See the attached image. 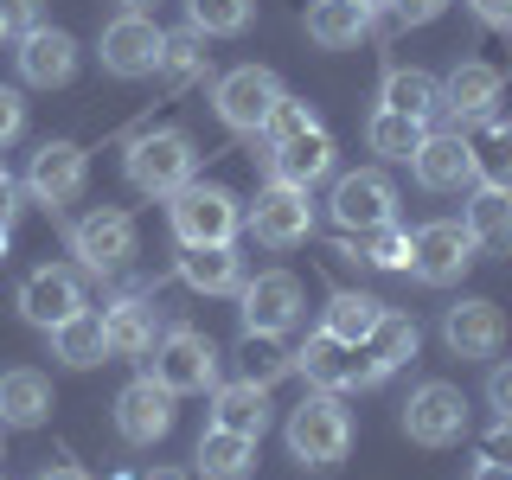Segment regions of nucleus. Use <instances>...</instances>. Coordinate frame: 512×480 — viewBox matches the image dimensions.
Listing matches in <instances>:
<instances>
[{
	"mask_svg": "<svg viewBox=\"0 0 512 480\" xmlns=\"http://www.w3.org/2000/svg\"><path fill=\"white\" fill-rule=\"evenodd\" d=\"M442 340H448V352H461V359H493L500 352V340H506V320H500V308L493 301H455V308L442 314Z\"/></svg>",
	"mask_w": 512,
	"mask_h": 480,
	"instance_id": "18",
	"label": "nucleus"
},
{
	"mask_svg": "<svg viewBox=\"0 0 512 480\" xmlns=\"http://www.w3.org/2000/svg\"><path fill=\"white\" fill-rule=\"evenodd\" d=\"M0 26L13 32V39H26L32 26H45V13H39V0H0Z\"/></svg>",
	"mask_w": 512,
	"mask_h": 480,
	"instance_id": "40",
	"label": "nucleus"
},
{
	"mask_svg": "<svg viewBox=\"0 0 512 480\" xmlns=\"http://www.w3.org/2000/svg\"><path fill=\"white\" fill-rule=\"evenodd\" d=\"M442 7H448V0H391L397 26H429V20H436Z\"/></svg>",
	"mask_w": 512,
	"mask_h": 480,
	"instance_id": "42",
	"label": "nucleus"
},
{
	"mask_svg": "<svg viewBox=\"0 0 512 480\" xmlns=\"http://www.w3.org/2000/svg\"><path fill=\"white\" fill-rule=\"evenodd\" d=\"M359 7H365V13H384V7H391V0H359Z\"/></svg>",
	"mask_w": 512,
	"mask_h": 480,
	"instance_id": "51",
	"label": "nucleus"
},
{
	"mask_svg": "<svg viewBox=\"0 0 512 480\" xmlns=\"http://www.w3.org/2000/svg\"><path fill=\"white\" fill-rule=\"evenodd\" d=\"M282 372H295V352H282V333H244V346H237V378L250 384H276Z\"/></svg>",
	"mask_w": 512,
	"mask_h": 480,
	"instance_id": "34",
	"label": "nucleus"
},
{
	"mask_svg": "<svg viewBox=\"0 0 512 480\" xmlns=\"http://www.w3.org/2000/svg\"><path fill=\"white\" fill-rule=\"evenodd\" d=\"M250 231H256V244H269V250L308 244V231H314V199H308V186L269 180V192H256V205H250Z\"/></svg>",
	"mask_w": 512,
	"mask_h": 480,
	"instance_id": "8",
	"label": "nucleus"
},
{
	"mask_svg": "<svg viewBox=\"0 0 512 480\" xmlns=\"http://www.w3.org/2000/svg\"><path fill=\"white\" fill-rule=\"evenodd\" d=\"M384 109H397V116H410V122H436L442 116V84L429 71H391L384 77Z\"/></svg>",
	"mask_w": 512,
	"mask_h": 480,
	"instance_id": "32",
	"label": "nucleus"
},
{
	"mask_svg": "<svg viewBox=\"0 0 512 480\" xmlns=\"http://www.w3.org/2000/svg\"><path fill=\"white\" fill-rule=\"evenodd\" d=\"M13 218H20V186H13V180H0V224L13 231Z\"/></svg>",
	"mask_w": 512,
	"mask_h": 480,
	"instance_id": "46",
	"label": "nucleus"
},
{
	"mask_svg": "<svg viewBox=\"0 0 512 480\" xmlns=\"http://www.w3.org/2000/svg\"><path fill=\"white\" fill-rule=\"evenodd\" d=\"M186 20L199 39H231L250 26V0H186Z\"/></svg>",
	"mask_w": 512,
	"mask_h": 480,
	"instance_id": "38",
	"label": "nucleus"
},
{
	"mask_svg": "<svg viewBox=\"0 0 512 480\" xmlns=\"http://www.w3.org/2000/svg\"><path fill=\"white\" fill-rule=\"evenodd\" d=\"M410 167H416V186L423 192H468V186H480L468 135H423V148H416Z\"/></svg>",
	"mask_w": 512,
	"mask_h": 480,
	"instance_id": "17",
	"label": "nucleus"
},
{
	"mask_svg": "<svg viewBox=\"0 0 512 480\" xmlns=\"http://www.w3.org/2000/svg\"><path fill=\"white\" fill-rule=\"evenodd\" d=\"M77 308H84V282H77L71 269L45 263V269H32V276L20 282V314L32 320V327H45V333H52L58 320H71Z\"/></svg>",
	"mask_w": 512,
	"mask_h": 480,
	"instance_id": "16",
	"label": "nucleus"
},
{
	"mask_svg": "<svg viewBox=\"0 0 512 480\" xmlns=\"http://www.w3.org/2000/svg\"><path fill=\"white\" fill-rule=\"evenodd\" d=\"M237 295H244V333H288L301 320V282L288 269H263Z\"/></svg>",
	"mask_w": 512,
	"mask_h": 480,
	"instance_id": "13",
	"label": "nucleus"
},
{
	"mask_svg": "<svg viewBox=\"0 0 512 480\" xmlns=\"http://www.w3.org/2000/svg\"><path fill=\"white\" fill-rule=\"evenodd\" d=\"M404 436L423 442V448H455L468 436V397H461L455 384H442V378L416 384L410 404H404Z\"/></svg>",
	"mask_w": 512,
	"mask_h": 480,
	"instance_id": "7",
	"label": "nucleus"
},
{
	"mask_svg": "<svg viewBox=\"0 0 512 480\" xmlns=\"http://www.w3.org/2000/svg\"><path fill=\"white\" fill-rule=\"evenodd\" d=\"M71 250L84 256L90 276H116V269H128V256H135V218L122 205H96L90 218L71 224Z\"/></svg>",
	"mask_w": 512,
	"mask_h": 480,
	"instance_id": "9",
	"label": "nucleus"
},
{
	"mask_svg": "<svg viewBox=\"0 0 512 480\" xmlns=\"http://www.w3.org/2000/svg\"><path fill=\"white\" fill-rule=\"evenodd\" d=\"M205 58H212V52H205V39H199V32H167V39H160V64H154V71H160V84H167V90H186V84H199V77H205Z\"/></svg>",
	"mask_w": 512,
	"mask_h": 480,
	"instance_id": "33",
	"label": "nucleus"
},
{
	"mask_svg": "<svg viewBox=\"0 0 512 480\" xmlns=\"http://www.w3.org/2000/svg\"><path fill=\"white\" fill-rule=\"evenodd\" d=\"M474 480H512V468H506V461H480Z\"/></svg>",
	"mask_w": 512,
	"mask_h": 480,
	"instance_id": "47",
	"label": "nucleus"
},
{
	"mask_svg": "<svg viewBox=\"0 0 512 480\" xmlns=\"http://www.w3.org/2000/svg\"><path fill=\"white\" fill-rule=\"evenodd\" d=\"M122 13H148V0H122Z\"/></svg>",
	"mask_w": 512,
	"mask_h": 480,
	"instance_id": "50",
	"label": "nucleus"
},
{
	"mask_svg": "<svg viewBox=\"0 0 512 480\" xmlns=\"http://www.w3.org/2000/svg\"><path fill=\"white\" fill-rule=\"evenodd\" d=\"M352 448V416L340 404V391H314L288 410V455L301 468H340Z\"/></svg>",
	"mask_w": 512,
	"mask_h": 480,
	"instance_id": "1",
	"label": "nucleus"
},
{
	"mask_svg": "<svg viewBox=\"0 0 512 480\" xmlns=\"http://www.w3.org/2000/svg\"><path fill=\"white\" fill-rule=\"evenodd\" d=\"M480 461H506L512 468V416H500V423L480 436Z\"/></svg>",
	"mask_w": 512,
	"mask_h": 480,
	"instance_id": "41",
	"label": "nucleus"
},
{
	"mask_svg": "<svg viewBox=\"0 0 512 480\" xmlns=\"http://www.w3.org/2000/svg\"><path fill=\"white\" fill-rule=\"evenodd\" d=\"M212 429H231V436L263 442V429H269V391H263V384H250V378L212 384Z\"/></svg>",
	"mask_w": 512,
	"mask_h": 480,
	"instance_id": "22",
	"label": "nucleus"
},
{
	"mask_svg": "<svg viewBox=\"0 0 512 480\" xmlns=\"http://www.w3.org/2000/svg\"><path fill=\"white\" fill-rule=\"evenodd\" d=\"M52 359H64L71 372H90V365L109 359V340H103V314L96 308H77L71 320L52 327Z\"/></svg>",
	"mask_w": 512,
	"mask_h": 480,
	"instance_id": "27",
	"label": "nucleus"
},
{
	"mask_svg": "<svg viewBox=\"0 0 512 480\" xmlns=\"http://www.w3.org/2000/svg\"><path fill=\"white\" fill-rule=\"evenodd\" d=\"M474 231L461 218H429L423 231L410 237V269H416V282H429V288H448V282H461L474 269Z\"/></svg>",
	"mask_w": 512,
	"mask_h": 480,
	"instance_id": "5",
	"label": "nucleus"
},
{
	"mask_svg": "<svg viewBox=\"0 0 512 480\" xmlns=\"http://www.w3.org/2000/svg\"><path fill=\"white\" fill-rule=\"evenodd\" d=\"M282 96H288V90L276 84V71H263V64H237V71L218 77L212 109H218L224 128H237V135H263V122L276 116Z\"/></svg>",
	"mask_w": 512,
	"mask_h": 480,
	"instance_id": "3",
	"label": "nucleus"
},
{
	"mask_svg": "<svg viewBox=\"0 0 512 480\" xmlns=\"http://www.w3.org/2000/svg\"><path fill=\"white\" fill-rule=\"evenodd\" d=\"M378 314H384V301L340 288V295H333V308H327V333H333V340H346V346H359L365 333L378 327Z\"/></svg>",
	"mask_w": 512,
	"mask_h": 480,
	"instance_id": "37",
	"label": "nucleus"
},
{
	"mask_svg": "<svg viewBox=\"0 0 512 480\" xmlns=\"http://www.w3.org/2000/svg\"><path fill=\"white\" fill-rule=\"evenodd\" d=\"M474 231V244L480 250H500V256H512V192H500V186H480L474 199H468V218H461Z\"/></svg>",
	"mask_w": 512,
	"mask_h": 480,
	"instance_id": "30",
	"label": "nucleus"
},
{
	"mask_svg": "<svg viewBox=\"0 0 512 480\" xmlns=\"http://www.w3.org/2000/svg\"><path fill=\"white\" fill-rule=\"evenodd\" d=\"M84 180H90V160H84V148L77 141H45L39 154H32V173H26V192L39 205H71L77 192H84Z\"/></svg>",
	"mask_w": 512,
	"mask_h": 480,
	"instance_id": "11",
	"label": "nucleus"
},
{
	"mask_svg": "<svg viewBox=\"0 0 512 480\" xmlns=\"http://www.w3.org/2000/svg\"><path fill=\"white\" fill-rule=\"evenodd\" d=\"M493 103H500V71H493V64L468 58V64H455V71H448V84H442V109H448L455 122H480V116H493Z\"/></svg>",
	"mask_w": 512,
	"mask_h": 480,
	"instance_id": "25",
	"label": "nucleus"
},
{
	"mask_svg": "<svg viewBox=\"0 0 512 480\" xmlns=\"http://www.w3.org/2000/svg\"><path fill=\"white\" fill-rule=\"evenodd\" d=\"M160 32L148 13H122V20H109L103 26V71L109 77H154V64H160Z\"/></svg>",
	"mask_w": 512,
	"mask_h": 480,
	"instance_id": "10",
	"label": "nucleus"
},
{
	"mask_svg": "<svg viewBox=\"0 0 512 480\" xmlns=\"http://www.w3.org/2000/svg\"><path fill=\"white\" fill-rule=\"evenodd\" d=\"M0 180H7V167H0Z\"/></svg>",
	"mask_w": 512,
	"mask_h": 480,
	"instance_id": "54",
	"label": "nucleus"
},
{
	"mask_svg": "<svg viewBox=\"0 0 512 480\" xmlns=\"http://www.w3.org/2000/svg\"><path fill=\"white\" fill-rule=\"evenodd\" d=\"M346 256L372 269H410V237L397 224H365V231H346Z\"/></svg>",
	"mask_w": 512,
	"mask_h": 480,
	"instance_id": "35",
	"label": "nucleus"
},
{
	"mask_svg": "<svg viewBox=\"0 0 512 480\" xmlns=\"http://www.w3.org/2000/svg\"><path fill=\"white\" fill-rule=\"evenodd\" d=\"M0 39H7V26H0Z\"/></svg>",
	"mask_w": 512,
	"mask_h": 480,
	"instance_id": "55",
	"label": "nucleus"
},
{
	"mask_svg": "<svg viewBox=\"0 0 512 480\" xmlns=\"http://www.w3.org/2000/svg\"><path fill=\"white\" fill-rule=\"evenodd\" d=\"M487 404L512 416V365H493V378H487Z\"/></svg>",
	"mask_w": 512,
	"mask_h": 480,
	"instance_id": "44",
	"label": "nucleus"
},
{
	"mask_svg": "<svg viewBox=\"0 0 512 480\" xmlns=\"http://www.w3.org/2000/svg\"><path fill=\"white\" fill-rule=\"evenodd\" d=\"M423 135H429V128L410 122V116H397V109H378V116L365 122V141H372V154H384V160H416Z\"/></svg>",
	"mask_w": 512,
	"mask_h": 480,
	"instance_id": "36",
	"label": "nucleus"
},
{
	"mask_svg": "<svg viewBox=\"0 0 512 480\" xmlns=\"http://www.w3.org/2000/svg\"><path fill=\"white\" fill-rule=\"evenodd\" d=\"M320 116H314V103H301V96H282L276 103V116L263 122V141L276 148V141H288V135H301V128H314Z\"/></svg>",
	"mask_w": 512,
	"mask_h": 480,
	"instance_id": "39",
	"label": "nucleus"
},
{
	"mask_svg": "<svg viewBox=\"0 0 512 480\" xmlns=\"http://www.w3.org/2000/svg\"><path fill=\"white\" fill-rule=\"evenodd\" d=\"M416 340H423V333H416V320H410V314H397V308H384V314H378V327L359 340V378H365V384H384V378L397 372V365H410V359H416Z\"/></svg>",
	"mask_w": 512,
	"mask_h": 480,
	"instance_id": "15",
	"label": "nucleus"
},
{
	"mask_svg": "<svg viewBox=\"0 0 512 480\" xmlns=\"http://www.w3.org/2000/svg\"><path fill=\"white\" fill-rule=\"evenodd\" d=\"M167 218H173V231H180V244H231L237 224H244V212H237L231 192H224V186H199V180H186L180 192H173Z\"/></svg>",
	"mask_w": 512,
	"mask_h": 480,
	"instance_id": "6",
	"label": "nucleus"
},
{
	"mask_svg": "<svg viewBox=\"0 0 512 480\" xmlns=\"http://www.w3.org/2000/svg\"><path fill=\"white\" fill-rule=\"evenodd\" d=\"M116 429H122V442L154 448V442L173 429V391H167L160 378H135V384H122V397H116Z\"/></svg>",
	"mask_w": 512,
	"mask_h": 480,
	"instance_id": "12",
	"label": "nucleus"
},
{
	"mask_svg": "<svg viewBox=\"0 0 512 480\" xmlns=\"http://www.w3.org/2000/svg\"><path fill=\"white\" fill-rule=\"evenodd\" d=\"M180 282L192 295H237L244 288V263L231 244H186L180 250Z\"/></svg>",
	"mask_w": 512,
	"mask_h": 480,
	"instance_id": "23",
	"label": "nucleus"
},
{
	"mask_svg": "<svg viewBox=\"0 0 512 480\" xmlns=\"http://www.w3.org/2000/svg\"><path fill=\"white\" fill-rule=\"evenodd\" d=\"M103 340H109V359H141L160 340V314L141 295H122L116 308H103Z\"/></svg>",
	"mask_w": 512,
	"mask_h": 480,
	"instance_id": "24",
	"label": "nucleus"
},
{
	"mask_svg": "<svg viewBox=\"0 0 512 480\" xmlns=\"http://www.w3.org/2000/svg\"><path fill=\"white\" fill-rule=\"evenodd\" d=\"M468 154H474V180H480V186L512 192V122L480 116V128L468 135Z\"/></svg>",
	"mask_w": 512,
	"mask_h": 480,
	"instance_id": "29",
	"label": "nucleus"
},
{
	"mask_svg": "<svg viewBox=\"0 0 512 480\" xmlns=\"http://www.w3.org/2000/svg\"><path fill=\"white\" fill-rule=\"evenodd\" d=\"M192 135L186 128H154V135H141L135 148H128V180L135 192H148V199H173L186 180H192Z\"/></svg>",
	"mask_w": 512,
	"mask_h": 480,
	"instance_id": "2",
	"label": "nucleus"
},
{
	"mask_svg": "<svg viewBox=\"0 0 512 480\" xmlns=\"http://www.w3.org/2000/svg\"><path fill=\"white\" fill-rule=\"evenodd\" d=\"M365 32H372V13H365L359 0H308V39L320 52H346Z\"/></svg>",
	"mask_w": 512,
	"mask_h": 480,
	"instance_id": "26",
	"label": "nucleus"
},
{
	"mask_svg": "<svg viewBox=\"0 0 512 480\" xmlns=\"http://www.w3.org/2000/svg\"><path fill=\"white\" fill-rule=\"evenodd\" d=\"M0 461H7V423H0Z\"/></svg>",
	"mask_w": 512,
	"mask_h": 480,
	"instance_id": "52",
	"label": "nucleus"
},
{
	"mask_svg": "<svg viewBox=\"0 0 512 480\" xmlns=\"http://www.w3.org/2000/svg\"><path fill=\"white\" fill-rule=\"evenodd\" d=\"M468 7H474L487 26H512V0H468Z\"/></svg>",
	"mask_w": 512,
	"mask_h": 480,
	"instance_id": "45",
	"label": "nucleus"
},
{
	"mask_svg": "<svg viewBox=\"0 0 512 480\" xmlns=\"http://www.w3.org/2000/svg\"><path fill=\"white\" fill-rule=\"evenodd\" d=\"M39 480H90V474H77V468H45Z\"/></svg>",
	"mask_w": 512,
	"mask_h": 480,
	"instance_id": "48",
	"label": "nucleus"
},
{
	"mask_svg": "<svg viewBox=\"0 0 512 480\" xmlns=\"http://www.w3.org/2000/svg\"><path fill=\"white\" fill-rule=\"evenodd\" d=\"M391 205H397V186L384 180L378 167H359V173H346L340 186H333V224L340 231H365V224H391Z\"/></svg>",
	"mask_w": 512,
	"mask_h": 480,
	"instance_id": "14",
	"label": "nucleus"
},
{
	"mask_svg": "<svg viewBox=\"0 0 512 480\" xmlns=\"http://www.w3.org/2000/svg\"><path fill=\"white\" fill-rule=\"evenodd\" d=\"M13 58H20L26 84L58 90V84H71V71H77V39H71V32H58V26H32Z\"/></svg>",
	"mask_w": 512,
	"mask_h": 480,
	"instance_id": "19",
	"label": "nucleus"
},
{
	"mask_svg": "<svg viewBox=\"0 0 512 480\" xmlns=\"http://www.w3.org/2000/svg\"><path fill=\"white\" fill-rule=\"evenodd\" d=\"M141 480H192V474H173V468H154V474H141Z\"/></svg>",
	"mask_w": 512,
	"mask_h": 480,
	"instance_id": "49",
	"label": "nucleus"
},
{
	"mask_svg": "<svg viewBox=\"0 0 512 480\" xmlns=\"http://www.w3.org/2000/svg\"><path fill=\"white\" fill-rule=\"evenodd\" d=\"M116 480H128V474H116Z\"/></svg>",
	"mask_w": 512,
	"mask_h": 480,
	"instance_id": "56",
	"label": "nucleus"
},
{
	"mask_svg": "<svg viewBox=\"0 0 512 480\" xmlns=\"http://www.w3.org/2000/svg\"><path fill=\"white\" fill-rule=\"evenodd\" d=\"M333 135L327 128H301V135H288V141H276V154H269V167H276V180H288V186H314V180H327L333 173Z\"/></svg>",
	"mask_w": 512,
	"mask_h": 480,
	"instance_id": "20",
	"label": "nucleus"
},
{
	"mask_svg": "<svg viewBox=\"0 0 512 480\" xmlns=\"http://www.w3.org/2000/svg\"><path fill=\"white\" fill-rule=\"evenodd\" d=\"M199 474L205 480H250L256 474V442L231 429H205L199 436Z\"/></svg>",
	"mask_w": 512,
	"mask_h": 480,
	"instance_id": "31",
	"label": "nucleus"
},
{
	"mask_svg": "<svg viewBox=\"0 0 512 480\" xmlns=\"http://www.w3.org/2000/svg\"><path fill=\"white\" fill-rule=\"evenodd\" d=\"M20 128H26V103H20L13 90H0V148H7V141L20 135Z\"/></svg>",
	"mask_w": 512,
	"mask_h": 480,
	"instance_id": "43",
	"label": "nucleus"
},
{
	"mask_svg": "<svg viewBox=\"0 0 512 480\" xmlns=\"http://www.w3.org/2000/svg\"><path fill=\"white\" fill-rule=\"evenodd\" d=\"M0 256H7V224H0Z\"/></svg>",
	"mask_w": 512,
	"mask_h": 480,
	"instance_id": "53",
	"label": "nucleus"
},
{
	"mask_svg": "<svg viewBox=\"0 0 512 480\" xmlns=\"http://www.w3.org/2000/svg\"><path fill=\"white\" fill-rule=\"evenodd\" d=\"M52 416V384H45L32 365H20V372H0V423L7 429H32Z\"/></svg>",
	"mask_w": 512,
	"mask_h": 480,
	"instance_id": "28",
	"label": "nucleus"
},
{
	"mask_svg": "<svg viewBox=\"0 0 512 480\" xmlns=\"http://www.w3.org/2000/svg\"><path fill=\"white\" fill-rule=\"evenodd\" d=\"M154 378L167 384L173 397L212 391V384H218V346H212V333H199V327H167V333L154 340Z\"/></svg>",
	"mask_w": 512,
	"mask_h": 480,
	"instance_id": "4",
	"label": "nucleus"
},
{
	"mask_svg": "<svg viewBox=\"0 0 512 480\" xmlns=\"http://www.w3.org/2000/svg\"><path fill=\"white\" fill-rule=\"evenodd\" d=\"M295 372L308 378V384H320V391H346V384H365V378H359V346L333 340L327 327H320L314 340L295 352Z\"/></svg>",
	"mask_w": 512,
	"mask_h": 480,
	"instance_id": "21",
	"label": "nucleus"
}]
</instances>
